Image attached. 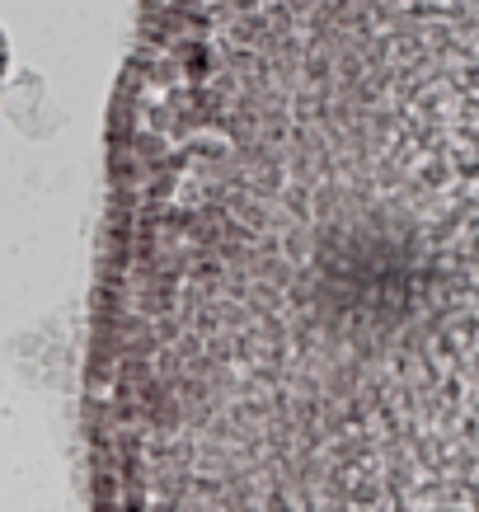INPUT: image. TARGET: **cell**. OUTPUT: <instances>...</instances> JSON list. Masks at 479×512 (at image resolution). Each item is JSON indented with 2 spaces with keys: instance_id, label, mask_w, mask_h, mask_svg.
Listing matches in <instances>:
<instances>
[{
  "instance_id": "1",
  "label": "cell",
  "mask_w": 479,
  "mask_h": 512,
  "mask_svg": "<svg viewBox=\"0 0 479 512\" xmlns=\"http://www.w3.org/2000/svg\"><path fill=\"white\" fill-rule=\"evenodd\" d=\"M0 57H5V52H0Z\"/></svg>"
}]
</instances>
